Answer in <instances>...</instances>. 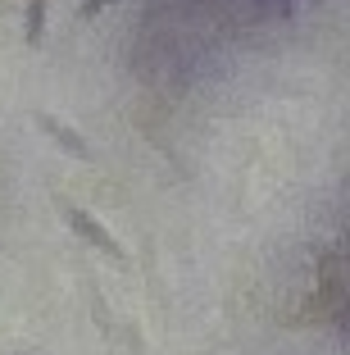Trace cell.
Segmentation results:
<instances>
[{
    "label": "cell",
    "instance_id": "6da1fadb",
    "mask_svg": "<svg viewBox=\"0 0 350 355\" xmlns=\"http://www.w3.org/2000/svg\"><path fill=\"white\" fill-rule=\"evenodd\" d=\"M60 214H64V223H69V232H78V237H82L87 246H96L100 255H110L119 269H128V264H132V255L123 251V241L114 237V232L105 228L96 214H87L82 205H69V200H60Z\"/></svg>",
    "mask_w": 350,
    "mask_h": 355
},
{
    "label": "cell",
    "instance_id": "7a4b0ae2",
    "mask_svg": "<svg viewBox=\"0 0 350 355\" xmlns=\"http://www.w3.org/2000/svg\"><path fill=\"white\" fill-rule=\"evenodd\" d=\"M32 123L42 128V132L55 141V146L64 150V155L82 159V164H96V146L87 141L82 132H78V128H69V123H64V119H55V114H32Z\"/></svg>",
    "mask_w": 350,
    "mask_h": 355
},
{
    "label": "cell",
    "instance_id": "3957f363",
    "mask_svg": "<svg viewBox=\"0 0 350 355\" xmlns=\"http://www.w3.org/2000/svg\"><path fill=\"white\" fill-rule=\"evenodd\" d=\"M46 10H51V0H28V14H23V42L28 51L46 42Z\"/></svg>",
    "mask_w": 350,
    "mask_h": 355
},
{
    "label": "cell",
    "instance_id": "277c9868",
    "mask_svg": "<svg viewBox=\"0 0 350 355\" xmlns=\"http://www.w3.org/2000/svg\"><path fill=\"white\" fill-rule=\"evenodd\" d=\"M105 5H110V0H82V10H78V23H91L96 14L105 10Z\"/></svg>",
    "mask_w": 350,
    "mask_h": 355
}]
</instances>
